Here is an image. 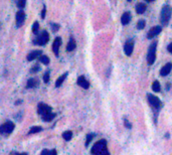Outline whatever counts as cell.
I'll list each match as a JSON object with an SVG mask.
<instances>
[{"mask_svg": "<svg viewBox=\"0 0 172 155\" xmlns=\"http://www.w3.org/2000/svg\"><path fill=\"white\" fill-rule=\"evenodd\" d=\"M171 14H172V8L170 5L166 4L162 7L161 10V14H160V20H161V23L163 25H167L168 22H169L170 18H171Z\"/></svg>", "mask_w": 172, "mask_h": 155, "instance_id": "obj_1", "label": "cell"}, {"mask_svg": "<svg viewBox=\"0 0 172 155\" xmlns=\"http://www.w3.org/2000/svg\"><path fill=\"white\" fill-rule=\"evenodd\" d=\"M105 150H107V141L105 139H102L95 143L94 146L91 149V152L93 155H102Z\"/></svg>", "mask_w": 172, "mask_h": 155, "instance_id": "obj_2", "label": "cell"}, {"mask_svg": "<svg viewBox=\"0 0 172 155\" xmlns=\"http://www.w3.org/2000/svg\"><path fill=\"white\" fill-rule=\"evenodd\" d=\"M156 48H157V42H154L153 44H150L149 48H148V54H147V62L149 66L154 64L156 58Z\"/></svg>", "mask_w": 172, "mask_h": 155, "instance_id": "obj_3", "label": "cell"}, {"mask_svg": "<svg viewBox=\"0 0 172 155\" xmlns=\"http://www.w3.org/2000/svg\"><path fill=\"white\" fill-rule=\"evenodd\" d=\"M49 40V34L46 30H42L35 40H33V44H37V46H44L47 44V42Z\"/></svg>", "mask_w": 172, "mask_h": 155, "instance_id": "obj_4", "label": "cell"}, {"mask_svg": "<svg viewBox=\"0 0 172 155\" xmlns=\"http://www.w3.org/2000/svg\"><path fill=\"white\" fill-rule=\"evenodd\" d=\"M14 130V123L11 121H7L3 125L0 126V134H10Z\"/></svg>", "mask_w": 172, "mask_h": 155, "instance_id": "obj_5", "label": "cell"}, {"mask_svg": "<svg viewBox=\"0 0 172 155\" xmlns=\"http://www.w3.org/2000/svg\"><path fill=\"white\" fill-rule=\"evenodd\" d=\"M147 99H148L149 104L151 105V107L155 108V109H159V108L161 107L162 103L158 97H156V96H154V95H151V94H148Z\"/></svg>", "mask_w": 172, "mask_h": 155, "instance_id": "obj_6", "label": "cell"}, {"mask_svg": "<svg viewBox=\"0 0 172 155\" xmlns=\"http://www.w3.org/2000/svg\"><path fill=\"white\" fill-rule=\"evenodd\" d=\"M37 112L42 117V116H45L47 114L51 113V107H49L48 105H45L43 103H39L38 107H37Z\"/></svg>", "mask_w": 172, "mask_h": 155, "instance_id": "obj_7", "label": "cell"}, {"mask_svg": "<svg viewBox=\"0 0 172 155\" xmlns=\"http://www.w3.org/2000/svg\"><path fill=\"white\" fill-rule=\"evenodd\" d=\"M134 50V40H128L126 42L125 46H124V52L126 54V56H130L133 52Z\"/></svg>", "mask_w": 172, "mask_h": 155, "instance_id": "obj_8", "label": "cell"}, {"mask_svg": "<svg viewBox=\"0 0 172 155\" xmlns=\"http://www.w3.org/2000/svg\"><path fill=\"white\" fill-rule=\"evenodd\" d=\"M15 20H16V26L20 27L25 21V13H24V11L21 10V9L19 11H17L16 16H15Z\"/></svg>", "mask_w": 172, "mask_h": 155, "instance_id": "obj_9", "label": "cell"}, {"mask_svg": "<svg viewBox=\"0 0 172 155\" xmlns=\"http://www.w3.org/2000/svg\"><path fill=\"white\" fill-rule=\"evenodd\" d=\"M161 30H162V27L160 26V25H157V26L152 27V28L149 30V32H148L147 38H148V40H152V38H154L156 35L159 34V33L161 32Z\"/></svg>", "mask_w": 172, "mask_h": 155, "instance_id": "obj_10", "label": "cell"}, {"mask_svg": "<svg viewBox=\"0 0 172 155\" xmlns=\"http://www.w3.org/2000/svg\"><path fill=\"white\" fill-rule=\"evenodd\" d=\"M60 46H62V38L60 37H56L54 40V42H53L52 44V50H53V52H54L55 56H58V54H60Z\"/></svg>", "mask_w": 172, "mask_h": 155, "instance_id": "obj_11", "label": "cell"}, {"mask_svg": "<svg viewBox=\"0 0 172 155\" xmlns=\"http://www.w3.org/2000/svg\"><path fill=\"white\" fill-rule=\"evenodd\" d=\"M171 70H172V64L171 62H167V64L162 66V68L160 70V74H161L162 76H168L169 72H171Z\"/></svg>", "mask_w": 172, "mask_h": 155, "instance_id": "obj_12", "label": "cell"}, {"mask_svg": "<svg viewBox=\"0 0 172 155\" xmlns=\"http://www.w3.org/2000/svg\"><path fill=\"white\" fill-rule=\"evenodd\" d=\"M77 83H78V85L80 86V87L84 88V89H86V90L89 89V87H90V83H89V81H87V79L84 76H79Z\"/></svg>", "mask_w": 172, "mask_h": 155, "instance_id": "obj_13", "label": "cell"}, {"mask_svg": "<svg viewBox=\"0 0 172 155\" xmlns=\"http://www.w3.org/2000/svg\"><path fill=\"white\" fill-rule=\"evenodd\" d=\"M146 8H147V6H146V4L143 2H138L135 6L136 12H137L138 14H143L146 11Z\"/></svg>", "mask_w": 172, "mask_h": 155, "instance_id": "obj_14", "label": "cell"}, {"mask_svg": "<svg viewBox=\"0 0 172 155\" xmlns=\"http://www.w3.org/2000/svg\"><path fill=\"white\" fill-rule=\"evenodd\" d=\"M130 20H131V13H130L129 11H126V12H124L123 15H122V17H121L122 24L127 25L128 23L130 22Z\"/></svg>", "mask_w": 172, "mask_h": 155, "instance_id": "obj_15", "label": "cell"}, {"mask_svg": "<svg viewBox=\"0 0 172 155\" xmlns=\"http://www.w3.org/2000/svg\"><path fill=\"white\" fill-rule=\"evenodd\" d=\"M40 56H41V50H33V52H31L30 54H28V56H27V60H28V62H31V60L39 58Z\"/></svg>", "mask_w": 172, "mask_h": 155, "instance_id": "obj_16", "label": "cell"}, {"mask_svg": "<svg viewBox=\"0 0 172 155\" xmlns=\"http://www.w3.org/2000/svg\"><path fill=\"white\" fill-rule=\"evenodd\" d=\"M76 48H77L76 40H75L74 38H73V37H71V38H70V42H69L68 46H67V50H68V52H73V50H74Z\"/></svg>", "mask_w": 172, "mask_h": 155, "instance_id": "obj_17", "label": "cell"}, {"mask_svg": "<svg viewBox=\"0 0 172 155\" xmlns=\"http://www.w3.org/2000/svg\"><path fill=\"white\" fill-rule=\"evenodd\" d=\"M37 86H38V81L36 79H29L27 81V85H26L27 89H33V88L37 87Z\"/></svg>", "mask_w": 172, "mask_h": 155, "instance_id": "obj_18", "label": "cell"}, {"mask_svg": "<svg viewBox=\"0 0 172 155\" xmlns=\"http://www.w3.org/2000/svg\"><path fill=\"white\" fill-rule=\"evenodd\" d=\"M67 76H68V72H66V74H62V76H60V78L56 80V82H55V87L60 88V86L62 85V83L64 82V80H66Z\"/></svg>", "mask_w": 172, "mask_h": 155, "instance_id": "obj_19", "label": "cell"}, {"mask_svg": "<svg viewBox=\"0 0 172 155\" xmlns=\"http://www.w3.org/2000/svg\"><path fill=\"white\" fill-rule=\"evenodd\" d=\"M55 116H56V114L55 113H49V114H47V115H45V116H42L41 118H42V120L44 121V122H49V121H52L53 119L55 118Z\"/></svg>", "mask_w": 172, "mask_h": 155, "instance_id": "obj_20", "label": "cell"}, {"mask_svg": "<svg viewBox=\"0 0 172 155\" xmlns=\"http://www.w3.org/2000/svg\"><path fill=\"white\" fill-rule=\"evenodd\" d=\"M152 90H153L155 93H159L161 91V86H160V83L158 81H155L153 84H152Z\"/></svg>", "mask_w": 172, "mask_h": 155, "instance_id": "obj_21", "label": "cell"}, {"mask_svg": "<svg viewBox=\"0 0 172 155\" xmlns=\"http://www.w3.org/2000/svg\"><path fill=\"white\" fill-rule=\"evenodd\" d=\"M62 138L66 141H70L73 138V132L72 131H66V132L62 133Z\"/></svg>", "mask_w": 172, "mask_h": 155, "instance_id": "obj_22", "label": "cell"}, {"mask_svg": "<svg viewBox=\"0 0 172 155\" xmlns=\"http://www.w3.org/2000/svg\"><path fill=\"white\" fill-rule=\"evenodd\" d=\"M42 130V128L41 127H39V126H34V127H32V128H30V130H29V134H34V133H38V132H40V131Z\"/></svg>", "mask_w": 172, "mask_h": 155, "instance_id": "obj_23", "label": "cell"}, {"mask_svg": "<svg viewBox=\"0 0 172 155\" xmlns=\"http://www.w3.org/2000/svg\"><path fill=\"white\" fill-rule=\"evenodd\" d=\"M38 60H39V62H42L43 64H48V62H49V58H48V56H40L38 58Z\"/></svg>", "mask_w": 172, "mask_h": 155, "instance_id": "obj_24", "label": "cell"}, {"mask_svg": "<svg viewBox=\"0 0 172 155\" xmlns=\"http://www.w3.org/2000/svg\"><path fill=\"white\" fill-rule=\"evenodd\" d=\"M146 25V22L145 20H143V19H141V20H139L137 22V29H139V30H141V29H144V27H145Z\"/></svg>", "mask_w": 172, "mask_h": 155, "instance_id": "obj_25", "label": "cell"}, {"mask_svg": "<svg viewBox=\"0 0 172 155\" xmlns=\"http://www.w3.org/2000/svg\"><path fill=\"white\" fill-rule=\"evenodd\" d=\"M38 29H39V24L37 21H35L32 24V32L34 33V34H37V33H38Z\"/></svg>", "mask_w": 172, "mask_h": 155, "instance_id": "obj_26", "label": "cell"}, {"mask_svg": "<svg viewBox=\"0 0 172 155\" xmlns=\"http://www.w3.org/2000/svg\"><path fill=\"white\" fill-rule=\"evenodd\" d=\"M95 137V134L94 133H91V134H88L87 135V140H86V146H89V143L93 140V138Z\"/></svg>", "mask_w": 172, "mask_h": 155, "instance_id": "obj_27", "label": "cell"}, {"mask_svg": "<svg viewBox=\"0 0 172 155\" xmlns=\"http://www.w3.org/2000/svg\"><path fill=\"white\" fill-rule=\"evenodd\" d=\"M43 82H44L45 84H47L49 82V72L48 70L45 72V74H43Z\"/></svg>", "mask_w": 172, "mask_h": 155, "instance_id": "obj_28", "label": "cell"}, {"mask_svg": "<svg viewBox=\"0 0 172 155\" xmlns=\"http://www.w3.org/2000/svg\"><path fill=\"white\" fill-rule=\"evenodd\" d=\"M17 6L19 7V8H24L25 4H26V2H25L24 0H20V1H17Z\"/></svg>", "mask_w": 172, "mask_h": 155, "instance_id": "obj_29", "label": "cell"}, {"mask_svg": "<svg viewBox=\"0 0 172 155\" xmlns=\"http://www.w3.org/2000/svg\"><path fill=\"white\" fill-rule=\"evenodd\" d=\"M51 28H52V31H56V30H58V28H60V25L58 24H55V23H51Z\"/></svg>", "mask_w": 172, "mask_h": 155, "instance_id": "obj_30", "label": "cell"}, {"mask_svg": "<svg viewBox=\"0 0 172 155\" xmlns=\"http://www.w3.org/2000/svg\"><path fill=\"white\" fill-rule=\"evenodd\" d=\"M45 13H46V8H45V5H44L42 8V11H41V18L42 19L45 18Z\"/></svg>", "mask_w": 172, "mask_h": 155, "instance_id": "obj_31", "label": "cell"}, {"mask_svg": "<svg viewBox=\"0 0 172 155\" xmlns=\"http://www.w3.org/2000/svg\"><path fill=\"white\" fill-rule=\"evenodd\" d=\"M124 124H125V126L127 127L128 129H131L132 128V125L129 123V121L127 120V119H125V121H124Z\"/></svg>", "mask_w": 172, "mask_h": 155, "instance_id": "obj_32", "label": "cell"}, {"mask_svg": "<svg viewBox=\"0 0 172 155\" xmlns=\"http://www.w3.org/2000/svg\"><path fill=\"white\" fill-rule=\"evenodd\" d=\"M40 155H49V150H47V149H43V150L41 151Z\"/></svg>", "mask_w": 172, "mask_h": 155, "instance_id": "obj_33", "label": "cell"}, {"mask_svg": "<svg viewBox=\"0 0 172 155\" xmlns=\"http://www.w3.org/2000/svg\"><path fill=\"white\" fill-rule=\"evenodd\" d=\"M40 70V68L39 66H34V68H32L30 70V72H37V70Z\"/></svg>", "mask_w": 172, "mask_h": 155, "instance_id": "obj_34", "label": "cell"}, {"mask_svg": "<svg viewBox=\"0 0 172 155\" xmlns=\"http://www.w3.org/2000/svg\"><path fill=\"white\" fill-rule=\"evenodd\" d=\"M167 50L170 52V54H172V42H170V44H168V46H167Z\"/></svg>", "mask_w": 172, "mask_h": 155, "instance_id": "obj_35", "label": "cell"}, {"mask_svg": "<svg viewBox=\"0 0 172 155\" xmlns=\"http://www.w3.org/2000/svg\"><path fill=\"white\" fill-rule=\"evenodd\" d=\"M56 154H57V152L55 149H52V150L49 151V155H56Z\"/></svg>", "mask_w": 172, "mask_h": 155, "instance_id": "obj_36", "label": "cell"}, {"mask_svg": "<svg viewBox=\"0 0 172 155\" xmlns=\"http://www.w3.org/2000/svg\"><path fill=\"white\" fill-rule=\"evenodd\" d=\"M102 155H110V152H109V150L107 149V150H105L104 152H103Z\"/></svg>", "mask_w": 172, "mask_h": 155, "instance_id": "obj_37", "label": "cell"}, {"mask_svg": "<svg viewBox=\"0 0 172 155\" xmlns=\"http://www.w3.org/2000/svg\"><path fill=\"white\" fill-rule=\"evenodd\" d=\"M15 155H27V153H25V152H23V153H16Z\"/></svg>", "mask_w": 172, "mask_h": 155, "instance_id": "obj_38", "label": "cell"}, {"mask_svg": "<svg viewBox=\"0 0 172 155\" xmlns=\"http://www.w3.org/2000/svg\"><path fill=\"white\" fill-rule=\"evenodd\" d=\"M0 27H1V23H0Z\"/></svg>", "mask_w": 172, "mask_h": 155, "instance_id": "obj_39", "label": "cell"}]
</instances>
